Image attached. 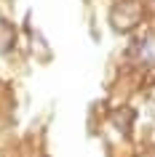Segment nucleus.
I'll list each match as a JSON object with an SVG mask.
<instances>
[{
	"label": "nucleus",
	"mask_w": 155,
	"mask_h": 157,
	"mask_svg": "<svg viewBox=\"0 0 155 157\" xmlns=\"http://www.w3.org/2000/svg\"><path fill=\"white\" fill-rule=\"evenodd\" d=\"M142 13H145V8H142L139 0H120V3H115L112 11H110L112 29L115 32H131L142 21Z\"/></svg>",
	"instance_id": "nucleus-1"
},
{
	"label": "nucleus",
	"mask_w": 155,
	"mask_h": 157,
	"mask_svg": "<svg viewBox=\"0 0 155 157\" xmlns=\"http://www.w3.org/2000/svg\"><path fill=\"white\" fill-rule=\"evenodd\" d=\"M131 59H137V64L153 67L155 64V37L137 40L134 45H131Z\"/></svg>",
	"instance_id": "nucleus-2"
},
{
	"label": "nucleus",
	"mask_w": 155,
	"mask_h": 157,
	"mask_svg": "<svg viewBox=\"0 0 155 157\" xmlns=\"http://www.w3.org/2000/svg\"><path fill=\"white\" fill-rule=\"evenodd\" d=\"M14 43H16V29L8 19L0 16V53H8L14 48Z\"/></svg>",
	"instance_id": "nucleus-3"
},
{
	"label": "nucleus",
	"mask_w": 155,
	"mask_h": 157,
	"mask_svg": "<svg viewBox=\"0 0 155 157\" xmlns=\"http://www.w3.org/2000/svg\"><path fill=\"white\" fill-rule=\"evenodd\" d=\"M112 120H115V125H118V128H120L123 133H128V128H131V120H134V112H131L128 107H120V109H115Z\"/></svg>",
	"instance_id": "nucleus-4"
}]
</instances>
